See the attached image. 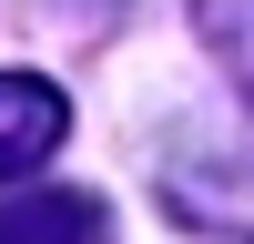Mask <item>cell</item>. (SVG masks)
<instances>
[{
	"mask_svg": "<svg viewBox=\"0 0 254 244\" xmlns=\"http://www.w3.org/2000/svg\"><path fill=\"white\" fill-rule=\"evenodd\" d=\"M61 132H71V102L41 71H0V183L41 173V163L61 153Z\"/></svg>",
	"mask_w": 254,
	"mask_h": 244,
	"instance_id": "6da1fadb",
	"label": "cell"
},
{
	"mask_svg": "<svg viewBox=\"0 0 254 244\" xmlns=\"http://www.w3.org/2000/svg\"><path fill=\"white\" fill-rule=\"evenodd\" d=\"M0 244H112V214L81 183H31V193H0Z\"/></svg>",
	"mask_w": 254,
	"mask_h": 244,
	"instance_id": "7a4b0ae2",
	"label": "cell"
},
{
	"mask_svg": "<svg viewBox=\"0 0 254 244\" xmlns=\"http://www.w3.org/2000/svg\"><path fill=\"white\" fill-rule=\"evenodd\" d=\"M173 203H183L193 224H234V234H254V163H214V173L183 163V173H173Z\"/></svg>",
	"mask_w": 254,
	"mask_h": 244,
	"instance_id": "3957f363",
	"label": "cell"
},
{
	"mask_svg": "<svg viewBox=\"0 0 254 244\" xmlns=\"http://www.w3.org/2000/svg\"><path fill=\"white\" fill-rule=\"evenodd\" d=\"M193 31L214 41V61L234 71V92L254 102V0H193Z\"/></svg>",
	"mask_w": 254,
	"mask_h": 244,
	"instance_id": "277c9868",
	"label": "cell"
}]
</instances>
